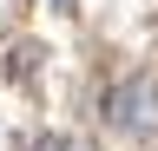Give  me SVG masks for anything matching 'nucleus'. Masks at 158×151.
I'll return each instance as SVG.
<instances>
[{
    "label": "nucleus",
    "instance_id": "f257e3e1",
    "mask_svg": "<svg viewBox=\"0 0 158 151\" xmlns=\"http://www.w3.org/2000/svg\"><path fill=\"white\" fill-rule=\"evenodd\" d=\"M112 118L125 125V131H152V125H158V85H152V79H132V85L112 99Z\"/></svg>",
    "mask_w": 158,
    "mask_h": 151
},
{
    "label": "nucleus",
    "instance_id": "f03ea898",
    "mask_svg": "<svg viewBox=\"0 0 158 151\" xmlns=\"http://www.w3.org/2000/svg\"><path fill=\"white\" fill-rule=\"evenodd\" d=\"M40 151H79V145H66V138H40Z\"/></svg>",
    "mask_w": 158,
    "mask_h": 151
},
{
    "label": "nucleus",
    "instance_id": "7ed1b4c3",
    "mask_svg": "<svg viewBox=\"0 0 158 151\" xmlns=\"http://www.w3.org/2000/svg\"><path fill=\"white\" fill-rule=\"evenodd\" d=\"M53 7H73V0H53Z\"/></svg>",
    "mask_w": 158,
    "mask_h": 151
}]
</instances>
